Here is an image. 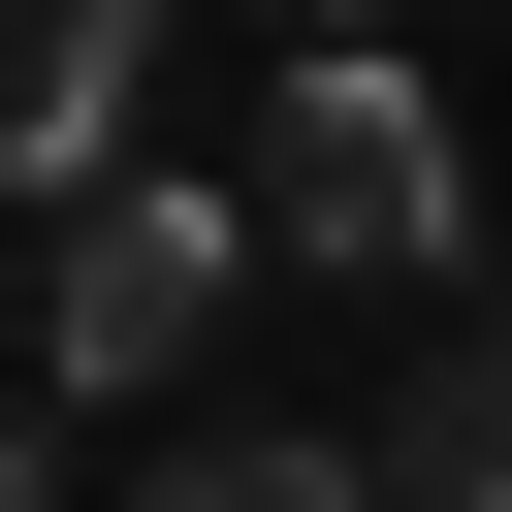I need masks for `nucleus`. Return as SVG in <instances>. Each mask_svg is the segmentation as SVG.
Masks as SVG:
<instances>
[{"label": "nucleus", "mask_w": 512, "mask_h": 512, "mask_svg": "<svg viewBox=\"0 0 512 512\" xmlns=\"http://www.w3.org/2000/svg\"><path fill=\"white\" fill-rule=\"evenodd\" d=\"M256 256H320V288H448V256H480L448 96H416V64H288V96H256Z\"/></svg>", "instance_id": "obj_1"}, {"label": "nucleus", "mask_w": 512, "mask_h": 512, "mask_svg": "<svg viewBox=\"0 0 512 512\" xmlns=\"http://www.w3.org/2000/svg\"><path fill=\"white\" fill-rule=\"evenodd\" d=\"M224 288H256V192H96V224L32 256V352H64V384H160Z\"/></svg>", "instance_id": "obj_2"}, {"label": "nucleus", "mask_w": 512, "mask_h": 512, "mask_svg": "<svg viewBox=\"0 0 512 512\" xmlns=\"http://www.w3.org/2000/svg\"><path fill=\"white\" fill-rule=\"evenodd\" d=\"M128 64H160V0H0V192H64V224H96Z\"/></svg>", "instance_id": "obj_3"}, {"label": "nucleus", "mask_w": 512, "mask_h": 512, "mask_svg": "<svg viewBox=\"0 0 512 512\" xmlns=\"http://www.w3.org/2000/svg\"><path fill=\"white\" fill-rule=\"evenodd\" d=\"M384 512H512V320H416V384H384Z\"/></svg>", "instance_id": "obj_4"}, {"label": "nucleus", "mask_w": 512, "mask_h": 512, "mask_svg": "<svg viewBox=\"0 0 512 512\" xmlns=\"http://www.w3.org/2000/svg\"><path fill=\"white\" fill-rule=\"evenodd\" d=\"M160 512H384V448H288V416H224V448H160Z\"/></svg>", "instance_id": "obj_5"}, {"label": "nucleus", "mask_w": 512, "mask_h": 512, "mask_svg": "<svg viewBox=\"0 0 512 512\" xmlns=\"http://www.w3.org/2000/svg\"><path fill=\"white\" fill-rule=\"evenodd\" d=\"M256 32H288V64H384V32H352V0H256Z\"/></svg>", "instance_id": "obj_6"}, {"label": "nucleus", "mask_w": 512, "mask_h": 512, "mask_svg": "<svg viewBox=\"0 0 512 512\" xmlns=\"http://www.w3.org/2000/svg\"><path fill=\"white\" fill-rule=\"evenodd\" d=\"M0 512H32V416H0Z\"/></svg>", "instance_id": "obj_7"}]
</instances>
